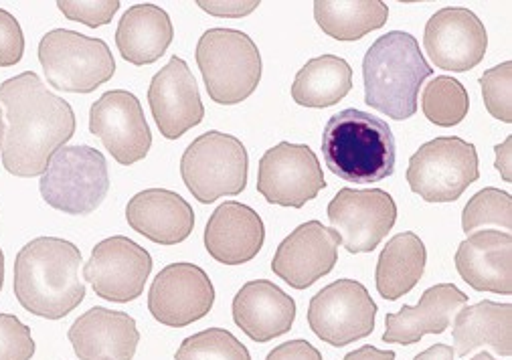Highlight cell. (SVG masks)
<instances>
[{"instance_id":"obj_40","label":"cell","mask_w":512,"mask_h":360,"mask_svg":"<svg viewBox=\"0 0 512 360\" xmlns=\"http://www.w3.org/2000/svg\"><path fill=\"white\" fill-rule=\"evenodd\" d=\"M343 360H395L393 350H379L371 344H365L353 352H349Z\"/></svg>"},{"instance_id":"obj_21","label":"cell","mask_w":512,"mask_h":360,"mask_svg":"<svg viewBox=\"0 0 512 360\" xmlns=\"http://www.w3.org/2000/svg\"><path fill=\"white\" fill-rule=\"evenodd\" d=\"M203 241L215 261L243 265L262 251L266 227L251 207L227 201L213 211Z\"/></svg>"},{"instance_id":"obj_6","label":"cell","mask_w":512,"mask_h":360,"mask_svg":"<svg viewBox=\"0 0 512 360\" xmlns=\"http://www.w3.org/2000/svg\"><path fill=\"white\" fill-rule=\"evenodd\" d=\"M39 191L49 207L65 215H90L108 197V162L92 146H63L41 174Z\"/></svg>"},{"instance_id":"obj_24","label":"cell","mask_w":512,"mask_h":360,"mask_svg":"<svg viewBox=\"0 0 512 360\" xmlns=\"http://www.w3.org/2000/svg\"><path fill=\"white\" fill-rule=\"evenodd\" d=\"M468 304V296L454 284H438L425 290L415 308L403 306L397 314H387L383 342L417 344L425 334H442L452 318Z\"/></svg>"},{"instance_id":"obj_18","label":"cell","mask_w":512,"mask_h":360,"mask_svg":"<svg viewBox=\"0 0 512 360\" xmlns=\"http://www.w3.org/2000/svg\"><path fill=\"white\" fill-rule=\"evenodd\" d=\"M340 237L320 221L296 227L276 249L272 272L294 290H306L328 276L338 261Z\"/></svg>"},{"instance_id":"obj_5","label":"cell","mask_w":512,"mask_h":360,"mask_svg":"<svg viewBox=\"0 0 512 360\" xmlns=\"http://www.w3.org/2000/svg\"><path fill=\"white\" fill-rule=\"evenodd\" d=\"M197 65L215 104L245 102L262 79V55L253 39L235 29H209L197 45Z\"/></svg>"},{"instance_id":"obj_30","label":"cell","mask_w":512,"mask_h":360,"mask_svg":"<svg viewBox=\"0 0 512 360\" xmlns=\"http://www.w3.org/2000/svg\"><path fill=\"white\" fill-rule=\"evenodd\" d=\"M421 110L425 118L440 128L458 126L470 110L466 87L448 75L432 79L421 94Z\"/></svg>"},{"instance_id":"obj_36","label":"cell","mask_w":512,"mask_h":360,"mask_svg":"<svg viewBox=\"0 0 512 360\" xmlns=\"http://www.w3.org/2000/svg\"><path fill=\"white\" fill-rule=\"evenodd\" d=\"M25 37L19 21L0 9V67H13L23 59Z\"/></svg>"},{"instance_id":"obj_20","label":"cell","mask_w":512,"mask_h":360,"mask_svg":"<svg viewBox=\"0 0 512 360\" xmlns=\"http://www.w3.org/2000/svg\"><path fill=\"white\" fill-rule=\"evenodd\" d=\"M460 278L476 292H512V235L484 229L468 235L456 251Z\"/></svg>"},{"instance_id":"obj_14","label":"cell","mask_w":512,"mask_h":360,"mask_svg":"<svg viewBox=\"0 0 512 360\" xmlns=\"http://www.w3.org/2000/svg\"><path fill=\"white\" fill-rule=\"evenodd\" d=\"M215 304V288L205 269L195 263H170L154 278L148 310L156 322L185 328L205 318Z\"/></svg>"},{"instance_id":"obj_37","label":"cell","mask_w":512,"mask_h":360,"mask_svg":"<svg viewBox=\"0 0 512 360\" xmlns=\"http://www.w3.org/2000/svg\"><path fill=\"white\" fill-rule=\"evenodd\" d=\"M197 5L205 13L221 19H241L260 7L258 0H235V3H231V0H221V3L219 0H199Z\"/></svg>"},{"instance_id":"obj_2","label":"cell","mask_w":512,"mask_h":360,"mask_svg":"<svg viewBox=\"0 0 512 360\" xmlns=\"http://www.w3.org/2000/svg\"><path fill=\"white\" fill-rule=\"evenodd\" d=\"M81 251L59 237L29 241L15 259V296L19 304L41 318L61 320L85 300L79 278Z\"/></svg>"},{"instance_id":"obj_1","label":"cell","mask_w":512,"mask_h":360,"mask_svg":"<svg viewBox=\"0 0 512 360\" xmlns=\"http://www.w3.org/2000/svg\"><path fill=\"white\" fill-rule=\"evenodd\" d=\"M73 134V108L51 94L37 73L25 71L0 85V152L11 174H43Z\"/></svg>"},{"instance_id":"obj_4","label":"cell","mask_w":512,"mask_h":360,"mask_svg":"<svg viewBox=\"0 0 512 360\" xmlns=\"http://www.w3.org/2000/svg\"><path fill=\"white\" fill-rule=\"evenodd\" d=\"M434 69L413 35L391 31L379 37L363 59L365 104L401 122L417 112V96Z\"/></svg>"},{"instance_id":"obj_29","label":"cell","mask_w":512,"mask_h":360,"mask_svg":"<svg viewBox=\"0 0 512 360\" xmlns=\"http://www.w3.org/2000/svg\"><path fill=\"white\" fill-rule=\"evenodd\" d=\"M314 19L318 27L336 41H359L385 27L389 7L381 0H355V3L316 0Z\"/></svg>"},{"instance_id":"obj_38","label":"cell","mask_w":512,"mask_h":360,"mask_svg":"<svg viewBox=\"0 0 512 360\" xmlns=\"http://www.w3.org/2000/svg\"><path fill=\"white\" fill-rule=\"evenodd\" d=\"M266 360H322V354L308 340H290L276 346Z\"/></svg>"},{"instance_id":"obj_7","label":"cell","mask_w":512,"mask_h":360,"mask_svg":"<svg viewBox=\"0 0 512 360\" xmlns=\"http://www.w3.org/2000/svg\"><path fill=\"white\" fill-rule=\"evenodd\" d=\"M39 61L49 85L69 94H92L116 73L106 41L69 29H53L41 39Z\"/></svg>"},{"instance_id":"obj_31","label":"cell","mask_w":512,"mask_h":360,"mask_svg":"<svg viewBox=\"0 0 512 360\" xmlns=\"http://www.w3.org/2000/svg\"><path fill=\"white\" fill-rule=\"evenodd\" d=\"M175 360H251V354L229 330L207 328L185 338Z\"/></svg>"},{"instance_id":"obj_22","label":"cell","mask_w":512,"mask_h":360,"mask_svg":"<svg viewBox=\"0 0 512 360\" xmlns=\"http://www.w3.org/2000/svg\"><path fill=\"white\" fill-rule=\"evenodd\" d=\"M233 322L253 340L270 342L290 332L296 320V302L268 280L247 282L233 298Z\"/></svg>"},{"instance_id":"obj_23","label":"cell","mask_w":512,"mask_h":360,"mask_svg":"<svg viewBox=\"0 0 512 360\" xmlns=\"http://www.w3.org/2000/svg\"><path fill=\"white\" fill-rule=\"evenodd\" d=\"M128 225L158 245H177L195 229L193 207L175 191L146 189L126 205Z\"/></svg>"},{"instance_id":"obj_9","label":"cell","mask_w":512,"mask_h":360,"mask_svg":"<svg viewBox=\"0 0 512 360\" xmlns=\"http://www.w3.org/2000/svg\"><path fill=\"white\" fill-rule=\"evenodd\" d=\"M478 178L476 146L458 136L425 142L407 166L409 189L425 203H454Z\"/></svg>"},{"instance_id":"obj_12","label":"cell","mask_w":512,"mask_h":360,"mask_svg":"<svg viewBox=\"0 0 512 360\" xmlns=\"http://www.w3.org/2000/svg\"><path fill=\"white\" fill-rule=\"evenodd\" d=\"M152 265L144 247L130 237L114 235L94 247L92 257L83 265V280L100 298L126 304L142 296Z\"/></svg>"},{"instance_id":"obj_33","label":"cell","mask_w":512,"mask_h":360,"mask_svg":"<svg viewBox=\"0 0 512 360\" xmlns=\"http://www.w3.org/2000/svg\"><path fill=\"white\" fill-rule=\"evenodd\" d=\"M488 114L504 124L512 122V63L504 61L480 77Z\"/></svg>"},{"instance_id":"obj_3","label":"cell","mask_w":512,"mask_h":360,"mask_svg":"<svg viewBox=\"0 0 512 360\" xmlns=\"http://www.w3.org/2000/svg\"><path fill=\"white\" fill-rule=\"evenodd\" d=\"M322 154L336 176L347 183L369 185L395 172L397 144L385 120L349 108L328 120Z\"/></svg>"},{"instance_id":"obj_17","label":"cell","mask_w":512,"mask_h":360,"mask_svg":"<svg viewBox=\"0 0 512 360\" xmlns=\"http://www.w3.org/2000/svg\"><path fill=\"white\" fill-rule=\"evenodd\" d=\"M423 47L438 69L464 73L484 59L488 33L470 9L448 7L438 11L425 25Z\"/></svg>"},{"instance_id":"obj_41","label":"cell","mask_w":512,"mask_h":360,"mask_svg":"<svg viewBox=\"0 0 512 360\" xmlns=\"http://www.w3.org/2000/svg\"><path fill=\"white\" fill-rule=\"evenodd\" d=\"M454 358H456V352H454L452 346H448V344H434L428 350L419 352L413 360H454Z\"/></svg>"},{"instance_id":"obj_16","label":"cell","mask_w":512,"mask_h":360,"mask_svg":"<svg viewBox=\"0 0 512 360\" xmlns=\"http://www.w3.org/2000/svg\"><path fill=\"white\" fill-rule=\"evenodd\" d=\"M152 118L166 140H179L205 118L201 92L193 71L181 57L170 61L152 77L148 87Z\"/></svg>"},{"instance_id":"obj_42","label":"cell","mask_w":512,"mask_h":360,"mask_svg":"<svg viewBox=\"0 0 512 360\" xmlns=\"http://www.w3.org/2000/svg\"><path fill=\"white\" fill-rule=\"evenodd\" d=\"M5 286V253L0 249V290Z\"/></svg>"},{"instance_id":"obj_8","label":"cell","mask_w":512,"mask_h":360,"mask_svg":"<svg viewBox=\"0 0 512 360\" xmlns=\"http://www.w3.org/2000/svg\"><path fill=\"white\" fill-rule=\"evenodd\" d=\"M249 156L231 134L207 132L193 140L181 158V176L189 193L203 205L237 197L247 187Z\"/></svg>"},{"instance_id":"obj_26","label":"cell","mask_w":512,"mask_h":360,"mask_svg":"<svg viewBox=\"0 0 512 360\" xmlns=\"http://www.w3.org/2000/svg\"><path fill=\"white\" fill-rule=\"evenodd\" d=\"M454 352L468 356L476 348H490L500 356L512 354V306L498 302H478L462 308L454 320Z\"/></svg>"},{"instance_id":"obj_32","label":"cell","mask_w":512,"mask_h":360,"mask_svg":"<svg viewBox=\"0 0 512 360\" xmlns=\"http://www.w3.org/2000/svg\"><path fill=\"white\" fill-rule=\"evenodd\" d=\"M482 227H498L506 233L512 229V197L500 189L488 187L476 193L462 213V229L472 235Z\"/></svg>"},{"instance_id":"obj_28","label":"cell","mask_w":512,"mask_h":360,"mask_svg":"<svg viewBox=\"0 0 512 360\" xmlns=\"http://www.w3.org/2000/svg\"><path fill=\"white\" fill-rule=\"evenodd\" d=\"M353 89L351 65L336 55L310 59L292 83V100L302 108H330Z\"/></svg>"},{"instance_id":"obj_10","label":"cell","mask_w":512,"mask_h":360,"mask_svg":"<svg viewBox=\"0 0 512 360\" xmlns=\"http://www.w3.org/2000/svg\"><path fill=\"white\" fill-rule=\"evenodd\" d=\"M377 304L357 280H336L322 288L308 306V326L330 346H347L375 330Z\"/></svg>"},{"instance_id":"obj_34","label":"cell","mask_w":512,"mask_h":360,"mask_svg":"<svg viewBox=\"0 0 512 360\" xmlns=\"http://www.w3.org/2000/svg\"><path fill=\"white\" fill-rule=\"evenodd\" d=\"M35 348L27 324L13 314H0V360H31Z\"/></svg>"},{"instance_id":"obj_27","label":"cell","mask_w":512,"mask_h":360,"mask_svg":"<svg viewBox=\"0 0 512 360\" xmlns=\"http://www.w3.org/2000/svg\"><path fill=\"white\" fill-rule=\"evenodd\" d=\"M425 261H428V251L415 233L405 231L389 239L377 261L379 296L395 302L409 294L425 272Z\"/></svg>"},{"instance_id":"obj_39","label":"cell","mask_w":512,"mask_h":360,"mask_svg":"<svg viewBox=\"0 0 512 360\" xmlns=\"http://www.w3.org/2000/svg\"><path fill=\"white\" fill-rule=\"evenodd\" d=\"M510 148H512V136H508L502 144H498L494 148V152H496V168L502 174L504 183H510V180H512V174H510V170H512V150Z\"/></svg>"},{"instance_id":"obj_43","label":"cell","mask_w":512,"mask_h":360,"mask_svg":"<svg viewBox=\"0 0 512 360\" xmlns=\"http://www.w3.org/2000/svg\"><path fill=\"white\" fill-rule=\"evenodd\" d=\"M470 360H496L492 354H488V352H480V354H476L474 358H470Z\"/></svg>"},{"instance_id":"obj_19","label":"cell","mask_w":512,"mask_h":360,"mask_svg":"<svg viewBox=\"0 0 512 360\" xmlns=\"http://www.w3.org/2000/svg\"><path fill=\"white\" fill-rule=\"evenodd\" d=\"M67 338L79 360H132L140 332L130 314L98 306L71 324Z\"/></svg>"},{"instance_id":"obj_25","label":"cell","mask_w":512,"mask_h":360,"mask_svg":"<svg viewBox=\"0 0 512 360\" xmlns=\"http://www.w3.org/2000/svg\"><path fill=\"white\" fill-rule=\"evenodd\" d=\"M173 37V21L164 9L156 5H134L120 19L116 47L128 63L144 67L166 53Z\"/></svg>"},{"instance_id":"obj_15","label":"cell","mask_w":512,"mask_h":360,"mask_svg":"<svg viewBox=\"0 0 512 360\" xmlns=\"http://www.w3.org/2000/svg\"><path fill=\"white\" fill-rule=\"evenodd\" d=\"M90 132L122 166L146 158L152 146V132L138 98L126 89L106 92L90 110Z\"/></svg>"},{"instance_id":"obj_11","label":"cell","mask_w":512,"mask_h":360,"mask_svg":"<svg viewBox=\"0 0 512 360\" xmlns=\"http://www.w3.org/2000/svg\"><path fill=\"white\" fill-rule=\"evenodd\" d=\"M322 189H326V178L310 146L280 142L262 156L258 193L270 205L302 209Z\"/></svg>"},{"instance_id":"obj_13","label":"cell","mask_w":512,"mask_h":360,"mask_svg":"<svg viewBox=\"0 0 512 360\" xmlns=\"http://www.w3.org/2000/svg\"><path fill=\"white\" fill-rule=\"evenodd\" d=\"M328 221L349 253H371L397 221V205L383 189H340L328 205Z\"/></svg>"},{"instance_id":"obj_35","label":"cell","mask_w":512,"mask_h":360,"mask_svg":"<svg viewBox=\"0 0 512 360\" xmlns=\"http://www.w3.org/2000/svg\"><path fill=\"white\" fill-rule=\"evenodd\" d=\"M118 0H98V3H83V0H59V11L73 23H81L90 29L110 25L114 15L120 11Z\"/></svg>"}]
</instances>
